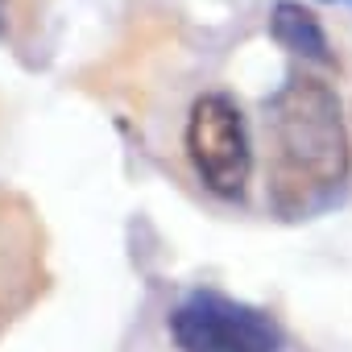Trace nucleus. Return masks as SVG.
Instances as JSON below:
<instances>
[{"label":"nucleus","mask_w":352,"mask_h":352,"mask_svg":"<svg viewBox=\"0 0 352 352\" xmlns=\"http://www.w3.org/2000/svg\"><path fill=\"white\" fill-rule=\"evenodd\" d=\"M270 133V208L282 220L327 212L352 179V141L331 83L290 71L265 100Z\"/></svg>","instance_id":"nucleus-1"},{"label":"nucleus","mask_w":352,"mask_h":352,"mask_svg":"<svg viewBox=\"0 0 352 352\" xmlns=\"http://www.w3.org/2000/svg\"><path fill=\"white\" fill-rule=\"evenodd\" d=\"M187 157L199 183L220 199H241L253 174V141L241 104L224 91H208L187 116Z\"/></svg>","instance_id":"nucleus-2"},{"label":"nucleus","mask_w":352,"mask_h":352,"mask_svg":"<svg viewBox=\"0 0 352 352\" xmlns=\"http://www.w3.org/2000/svg\"><path fill=\"white\" fill-rule=\"evenodd\" d=\"M179 352H282V327L270 311L220 290H191L170 311Z\"/></svg>","instance_id":"nucleus-3"},{"label":"nucleus","mask_w":352,"mask_h":352,"mask_svg":"<svg viewBox=\"0 0 352 352\" xmlns=\"http://www.w3.org/2000/svg\"><path fill=\"white\" fill-rule=\"evenodd\" d=\"M270 38L282 50H290L294 58H302V63L336 67V50L327 42V30H323L319 13L307 9L302 0H278L270 9Z\"/></svg>","instance_id":"nucleus-4"},{"label":"nucleus","mask_w":352,"mask_h":352,"mask_svg":"<svg viewBox=\"0 0 352 352\" xmlns=\"http://www.w3.org/2000/svg\"><path fill=\"white\" fill-rule=\"evenodd\" d=\"M5 13H9V0H0V34H5V25H9V17H5Z\"/></svg>","instance_id":"nucleus-5"}]
</instances>
